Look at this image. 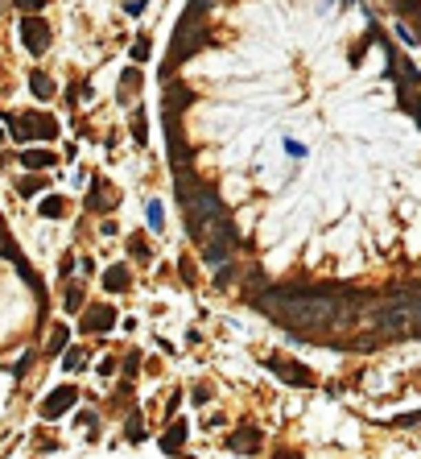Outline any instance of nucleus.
I'll return each mask as SVG.
<instances>
[{
  "label": "nucleus",
  "mask_w": 421,
  "mask_h": 459,
  "mask_svg": "<svg viewBox=\"0 0 421 459\" xmlns=\"http://www.w3.org/2000/svg\"><path fill=\"white\" fill-rule=\"evenodd\" d=\"M285 153H294V157H306V145H302V141H289V137H285Z\"/></svg>",
  "instance_id": "obj_29"
},
{
  "label": "nucleus",
  "mask_w": 421,
  "mask_h": 459,
  "mask_svg": "<svg viewBox=\"0 0 421 459\" xmlns=\"http://www.w3.org/2000/svg\"><path fill=\"white\" fill-rule=\"evenodd\" d=\"M21 166H29V170H50V166H58V157H54L50 149H21Z\"/></svg>",
  "instance_id": "obj_11"
},
{
  "label": "nucleus",
  "mask_w": 421,
  "mask_h": 459,
  "mask_svg": "<svg viewBox=\"0 0 421 459\" xmlns=\"http://www.w3.org/2000/svg\"><path fill=\"white\" fill-rule=\"evenodd\" d=\"M190 402H194V406H211V385H207V381H198V385L190 389Z\"/></svg>",
  "instance_id": "obj_22"
},
{
  "label": "nucleus",
  "mask_w": 421,
  "mask_h": 459,
  "mask_svg": "<svg viewBox=\"0 0 421 459\" xmlns=\"http://www.w3.org/2000/svg\"><path fill=\"white\" fill-rule=\"evenodd\" d=\"M87 207H95V211H112V207H116V199H112V186H107L103 178H95V182H91Z\"/></svg>",
  "instance_id": "obj_8"
},
{
  "label": "nucleus",
  "mask_w": 421,
  "mask_h": 459,
  "mask_svg": "<svg viewBox=\"0 0 421 459\" xmlns=\"http://www.w3.org/2000/svg\"><path fill=\"white\" fill-rule=\"evenodd\" d=\"M37 211H41L45 219H62V215H66V199H58V195H45Z\"/></svg>",
  "instance_id": "obj_13"
},
{
  "label": "nucleus",
  "mask_w": 421,
  "mask_h": 459,
  "mask_svg": "<svg viewBox=\"0 0 421 459\" xmlns=\"http://www.w3.org/2000/svg\"><path fill=\"white\" fill-rule=\"evenodd\" d=\"M95 369H99V377H112V373H116V360H112V356H107V360H99V364H95Z\"/></svg>",
  "instance_id": "obj_33"
},
{
  "label": "nucleus",
  "mask_w": 421,
  "mask_h": 459,
  "mask_svg": "<svg viewBox=\"0 0 421 459\" xmlns=\"http://www.w3.org/2000/svg\"><path fill=\"white\" fill-rule=\"evenodd\" d=\"M128 54H132V62H149V54H153V41H149V37H136Z\"/></svg>",
  "instance_id": "obj_20"
},
{
  "label": "nucleus",
  "mask_w": 421,
  "mask_h": 459,
  "mask_svg": "<svg viewBox=\"0 0 421 459\" xmlns=\"http://www.w3.org/2000/svg\"><path fill=\"white\" fill-rule=\"evenodd\" d=\"M45 348H50V356L66 352V348H70V327H62V323H58V327L50 331V344H45Z\"/></svg>",
  "instance_id": "obj_14"
},
{
  "label": "nucleus",
  "mask_w": 421,
  "mask_h": 459,
  "mask_svg": "<svg viewBox=\"0 0 421 459\" xmlns=\"http://www.w3.org/2000/svg\"><path fill=\"white\" fill-rule=\"evenodd\" d=\"M215 286H219V290H227V286H236V269H232V261L215 269Z\"/></svg>",
  "instance_id": "obj_21"
},
{
  "label": "nucleus",
  "mask_w": 421,
  "mask_h": 459,
  "mask_svg": "<svg viewBox=\"0 0 421 459\" xmlns=\"http://www.w3.org/2000/svg\"><path fill=\"white\" fill-rule=\"evenodd\" d=\"M62 306H66V311H83V290H79V286H70V290H66V298H62Z\"/></svg>",
  "instance_id": "obj_23"
},
{
  "label": "nucleus",
  "mask_w": 421,
  "mask_h": 459,
  "mask_svg": "<svg viewBox=\"0 0 421 459\" xmlns=\"http://www.w3.org/2000/svg\"><path fill=\"white\" fill-rule=\"evenodd\" d=\"M124 8H128V12H132V17H141V12H145V0H128V4H124Z\"/></svg>",
  "instance_id": "obj_34"
},
{
  "label": "nucleus",
  "mask_w": 421,
  "mask_h": 459,
  "mask_svg": "<svg viewBox=\"0 0 421 459\" xmlns=\"http://www.w3.org/2000/svg\"><path fill=\"white\" fill-rule=\"evenodd\" d=\"M136 369H141V352H132V356L124 360V377L132 381V377H136Z\"/></svg>",
  "instance_id": "obj_27"
},
{
  "label": "nucleus",
  "mask_w": 421,
  "mask_h": 459,
  "mask_svg": "<svg viewBox=\"0 0 421 459\" xmlns=\"http://www.w3.org/2000/svg\"><path fill=\"white\" fill-rule=\"evenodd\" d=\"M74 402H79V389H74V385H58V389L41 402V418H45V422H54V418L70 414V410H74Z\"/></svg>",
  "instance_id": "obj_4"
},
{
  "label": "nucleus",
  "mask_w": 421,
  "mask_h": 459,
  "mask_svg": "<svg viewBox=\"0 0 421 459\" xmlns=\"http://www.w3.org/2000/svg\"><path fill=\"white\" fill-rule=\"evenodd\" d=\"M4 137H8V133H4V128H0V145H4Z\"/></svg>",
  "instance_id": "obj_36"
},
{
  "label": "nucleus",
  "mask_w": 421,
  "mask_h": 459,
  "mask_svg": "<svg viewBox=\"0 0 421 459\" xmlns=\"http://www.w3.org/2000/svg\"><path fill=\"white\" fill-rule=\"evenodd\" d=\"M141 87H145V75H141V66H124V75H120V99H132Z\"/></svg>",
  "instance_id": "obj_10"
},
{
  "label": "nucleus",
  "mask_w": 421,
  "mask_h": 459,
  "mask_svg": "<svg viewBox=\"0 0 421 459\" xmlns=\"http://www.w3.org/2000/svg\"><path fill=\"white\" fill-rule=\"evenodd\" d=\"M8 137L29 145V141H54L58 137V120L50 112H21V116H8Z\"/></svg>",
  "instance_id": "obj_1"
},
{
  "label": "nucleus",
  "mask_w": 421,
  "mask_h": 459,
  "mask_svg": "<svg viewBox=\"0 0 421 459\" xmlns=\"http://www.w3.org/2000/svg\"><path fill=\"white\" fill-rule=\"evenodd\" d=\"M397 33H401V41H405V46H418V33H413L409 25H397Z\"/></svg>",
  "instance_id": "obj_28"
},
{
  "label": "nucleus",
  "mask_w": 421,
  "mask_h": 459,
  "mask_svg": "<svg viewBox=\"0 0 421 459\" xmlns=\"http://www.w3.org/2000/svg\"><path fill=\"white\" fill-rule=\"evenodd\" d=\"M281 459H302V451H281Z\"/></svg>",
  "instance_id": "obj_35"
},
{
  "label": "nucleus",
  "mask_w": 421,
  "mask_h": 459,
  "mask_svg": "<svg viewBox=\"0 0 421 459\" xmlns=\"http://www.w3.org/2000/svg\"><path fill=\"white\" fill-rule=\"evenodd\" d=\"M145 219H149V228H153V232H161V228H165V211H161V203H157V199H149V203H145Z\"/></svg>",
  "instance_id": "obj_17"
},
{
  "label": "nucleus",
  "mask_w": 421,
  "mask_h": 459,
  "mask_svg": "<svg viewBox=\"0 0 421 459\" xmlns=\"http://www.w3.org/2000/svg\"><path fill=\"white\" fill-rule=\"evenodd\" d=\"M128 286H132V273H128V265H124V261L103 269V290H107V294H124Z\"/></svg>",
  "instance_id": "obj_6"
},
{
  "label": "nucleus",
  "mask_w": 421,
  "mask_h": 459,
  "mask_svg": "<svg viewBox=\"0 0 421 459\" xmlns=\"http://www.w3.org/2000/svg\"><path fill=\"white\" fill-rule=\"evenodd\" d=\"M124 435H128V443H145V418L132 410L128 414V427H124Z\"/></svg>",
  "instance_id": "obj_18"
},
{
  "label": "nucleus",
  "mask_w": 421,
  "mask_h": 459,
  "mask_svg": "<svg viewBox=\"0 0 421 459\" xmlns=\"http://www.w3.org/2000/svg\"><path fill=\"white\" fill-rule=\"evenodd\" d=\"M0 257H12V261H17V269H21V265H29V261H25V257L17 253V244L8 240V228H4V215H0Z\"/></svg>",
  "instance_id": "obj_15"
},
{
  "label": "nucleus",
  "mask_w": 421,
  "mask_h": 459,
  "mask_svg": "<svg viewBox=\"0 0 421 459\" xmlns=\"http://www.w3.org/2000/svg\"><path fill=\"white\" fill-rule=\"evenodd\" d=\"M132 141H136V145H145V141H149V116H145V108H136V112H132Z\"/></svg>",
  "instance_id": "obj_16"
},
{
  "label": "nucleus",
  "mask_w": 421,
  "mask_h": 459,
  "mask_svg": "<svg viewBox=\"0 0 421 459\" xmlns=\"http://www.w3.org/2000/svg\"><path fill=\"white\" fill-rule=\"evenodd\" d=\"M421 422V410H413V414H401V418H397V427H418Z\"/></svg>",
  "instance_id": "obj_31"
},
{
  "label": "nucleus",
  "mask_w": 421,
  "mask_h": 459,
  "mask_svg": "<svg viewBox=\"0 0 421 459\" xmlns=\"http://www.w3.org/2000/svg\"><path fill=\"white\" fill-rule=\"evenodd\" d=\"M182 282L194 286V265H190V257H182Z\"/></svg>",
  "instance_id": "obj_32"
},
{
  "label": "nucleus",
  "mask_w": 421,
  "mask_h": 459,
  "mask_svg": "<svg viewBox=\"0 0 421 459\" xmlns=\"http://www.w3.org/2000/svg\"><path fill=\"white\" fill-rule=\"evenodd\" d=\"M128 253H132V257H141V261H145V257H149V244H145V240H141V236H132V240H128Z\"/></svg>",
  "instance_id": "obj_26"
},
{
  "label": "nucleus",
  "mask_w": 421,
  "mask_h": 459,
  "mask_svg": "<svg viewBox=\"0 0 421 459\" xmlns=\"http://www.w3.org/2000/svg\"><path fill=\"white\" fill-rule=\"evenodd\" d=\"M83 360H87V356H83V348H66V352H62V369H66V373H79V369H83Z\"/></svg>",
  "instance_id": "obj_19"
},
{
  "label": "nucleus",
  "mask_w": 421,
  "mask_h": 459,
  "mask_svg": "<svg viewBox=\"0 0 421 459\" xmlns=\"http://www.w3.org/2000/svg\"><path fill=\"white\" fill-rule=\"evenodd\" d=\"M260 431H240V435H227V451H240V456H256L260 451Z\"/></svg>",
  "instance_id": "obj_7"
},
{
  "label": "nucleus",
  "mask_w": 421,
  "mask_h": 459,
  "mask_svg": "<svg viewBox=\"0 0 421 459\" xmlns=\"http://www.w3.org/2000/svg\"><path fill=\"white\" fill-rule=\"evenodd\" d=\"M17 8H21L25 17H37V12L45 8V0H17Z\"/></svg>",
  "instance_id": "obj_25"
},
{
  "label": "nucleus",
  "mask_w": 421,
  "mask_h": 459,
  "mask_svg": "<svg viewBox=\"0 0 421 459\" xmlns=\"http://www.w3.org/2000/svg\"><path fill=\"white\" fill-rule=\"evenodd\" d=\"M21 41L29 54H45L50 50V25L41 17H21Z\"/></svg>",
  "instance_id": "obj_2"
},
{
  "label": "nucleus",
  "mask_w": 421,
  "mask_h": 459,
  "mask_svg": "<svg viewBox=\"0 0 421 459\" xmlns=\"http://www.w3.org/2000/svg\"><path fill=\"white\" fill-rule=\"evenodd\" d=\"M186 435H190V427H186V422H174V427L161 435V451H165V456H178L182 443H186Z\"/></svg>",
  "instance_id": "obj_9"
},
{
  "label": "nucleus",
  "mask_w": 421,
  "mask_h": 459,
  "mask_svg": "<svg viewBox=\"0 0 421 459\" xmlns=\"http://www.w3.org/2000/svg\"><path fill=\"white\" fill-rule=\"evenodd\" d=\"M79 427H91V435H95V427H99V418H95L91 410H83V414H79Z\"/></svg>",
  "instance_id": "obj_30"
},
{
  "label": "nucleus",
  "mask_w": 421,
  "mask_h": 459,
  "mask_svg": "<svg viewBox=\"0 0 421 459\" xmlns=\"http://www.w3.org/2000/svg\"><path fill=\"white\" fill-rule=\"evenodd\" d=\"M269 373H273V377H281V381H289V385H302V389H310V385H314V373H310V369H302L298 360H285V356H269Z\"/></svg>",
  "instance_id": "obj_3"
},
{
  "label": "nucleus",
  "mask_w": 421,
  "mask_h": 459,
  "mask_svg": "<svg viewBox=\"0 0 421 459\" xmlns=\"http://www.w3.org/2000/svg\"><path fill=\"white\" fill-rule=\"evenodd\" d=\"M87 335H107L112 327H116V311L107 306V302H95V306H87L83 311V323H79Z\"/></svg>",
  "instance_id": "obj_5"
},
{
  "label": "nucleus",
  "mask_w": 421,
  "mask_h": 459,
  "mask_svg": "<svg viewBox=\"0 0 421 459\" xmlns=\"http://www.w3.org/2000/svg\"><path fill=\"white\" fill-rule=\"evenodd\" d=\"M29 91H33L37 99H50V95H54L58 87H54V79H50V75H41V70H33V75H29Z\"/></svg>",
  "instance_id": "obj_12"
},
{
  "label": "nucleus",
  "mask_w": 421,
  "mask_h": 459,
  "mask_svg": "<svg viewBox=\"0 0 421 459\" xmlns=\"http://www.w3.org/2000/svg\"><path fill=\"white\" fill-rule=\"evenodd\" d=\"M41 186H45V182H41V178H33V174H29V178H21V182H17V191H21V195H37V191H41Z\"/></svg>",
  "instance_id": "obj_24"
}]
</instances>
